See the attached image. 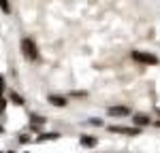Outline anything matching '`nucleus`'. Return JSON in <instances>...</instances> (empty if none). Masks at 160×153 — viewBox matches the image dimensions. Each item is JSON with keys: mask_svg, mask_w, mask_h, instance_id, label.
<instances>
[{"mask_svg": "<svg viewBox=\"0 0 160 153\" xmlns=\"http://www.w3.org/2000/svg\"><path fill=\"white\" fill-rule=\"evenodd\" d=\"M132 60L141 64H148V66H156L158 64V58L154 53H143V51H132Z\"/></svg>", "mask_w": 160, "mask_h": 153, "instance_id": "nucleus-1", "label": "nucleus"}, {"mask_svg": "<svg viewBox=\"0 0 160 153\" xmlns=\"http://www.w3.org/2000/svg\"><path fill=\"white\" fill-rule=\"evenodd\" d=\"M22 51L28 60H38V51H37V45L30 40V38H24L22 40Z\"/></svg>", "mask_w": 160, "mask_h": 153, "instance_id": "nucleus-2", "label": "nucleus"}, {"mask_svg": "<svg viewBox=\"0 0 160 153\" xmlns=\"http://www.w3.org/2000/svg\"><path fill=\"white\" fill-rule=\"evenodd\" d=\"M109 130H111V132H115V134H130V136H137V134L141 132V130H135V128L130 130V128H122V126H111Z\"/></svg>", "mask_w": 160, "mask_h": 153, "instance_id": "nucleus-3", "label": "nucleus"}, {"mask_svg": "<svg viewBox=\"0 0 160 153\" xmlns=\"http://www.w3.org/2000/svg\"><path fill=\"white\" fill-rule=\"evenodd\" d=\"M128 113H130V111H128L126 106H111V109H109L111 117H126Z\"/></svg>", "mask_w": 160, "mask_h": 153, "instance_id": "nucleus-4", "label": "nucleus"}, {"mask_svg": "<svg viewBox=\"0 0 160 153\" xmlns=\"http://www.w3.org/2000/svg\"><path fill=\"white\" fill-rule=\"evenodd\" d=\"M81 145L88 147V149H92V147H96V138L94 136H81Z\"/></svg>", "mask_w": 160, "mask_h": 153, "instance_id": "nucleus-5", "label": "nucleus"}, {"mask_svg": "<svg viewBox=\"0 0 160 153\" xmlns=\"http://www.w3.org/2000/svg\"><path fill=\"white\" fill-rule=\"evenodd\" d=\"M135 123H137V126H148L149 117H148V115H135Z\"/></svg>", "mask_w": 160, "mask_h": 153, "instance_id": "nucleus-6", "label": "nucleus"}, {"mask_svg": "<svg viewBox=\"0 0 160 153\" xmlns=\"http://www.w3.org/2000/svg\"><path fill=\"white\" fill-rule=\"evenodd\" d=\"M49 102L53 106H64V104H66V100H64V98H58V96H49Z\"/></svg>", "mask_w": 160, "mask_h": 153, "instance_id": "nucleus-7", "label": "nucleus"}, {"mask_svg": "<svg viewBox=\"0 0 160 153\" xmlns=\"http://www.w3.org/2000/svg\"><path fill=\"white\" fill-rule=\"evenodd\" d=\"M0 9H2V13H11V7H9V0H0Z\"/></svg>", "mask_w": 160, "mask_h": 153, "instance_id": "nucleus-8", "label": "nucleus"}, {"mask_svg": "<svg viewBox=\"0 0 160 153\" xmlns=\"http://www.w3.org/2000/svg\"><path fill=\"white\" fill-rule=\"evenodd\" d=\"M9 96H11V100L15 102V104H22V102H24V100H22V98H19V94H15V91H11Z\"/></svg>", "mask_w": 160, "mask_h": 153, "instance_id": "nucleus-9", "label": "nucleus"}, {"mask_svg": "<svg viewBox=\"0 0 160 153\" xmlns=\"http://www.w3.org/2000/svg\"><path fill=\"white\" fill-rule=\"evenodd\" d=\"M32 123H45V117H38V115H30Z\"/></svg>", "mask_w": 160, "mask_h": 153, "instance_id": "nucleus-10", "label": "nucleus"}, {"mask_svg": "<svg viewBox=\"0 0 160 153\" xmlns=\"http://www.w3.org/2000/svg\"><path fill=\"white\" fill-rule=\"evenodd\" d=\"M47 138H58V134H38V140H47Z\"/></svg>", "mask_w": 160, "mask_h": 153, "instance_id": "nucleus-11", "label": "nucleus"}, {"mask_svg": "<svg viewBox=\"0 0 160 153\" xmlns=\"http://www.w3.org/2000/svg\"><path fill=\"white\" fill-rule=\"evenodd\" d=\"M71 96H75V98H86L88 94H86V91H73Z\"/></svg>", "mask_w": 160, "mask_h": 153, "instance_id": "nucleus-12", "label": "nucleus"}, {"mask_svg": "<svg viewBox=\"0 0 160 153\" xmlns=\"http://www.w3.org/2000/svg\"><path fill=\"white\" fill-rule=\"evenodd\" d=\"M4 109H7V102H4V98L0 96V113H4Z\"/></svg>", "mask_w": 160, "mask_h": 153, "instance_id": "nucleus-13", "label": "nucleus"}, {"mask_svg": "<svg viewBox=\"0 0 160 153\" xmlns=\"http://www.w3.org/2000/svg\"><path fill=\"white\" fill-rule=\"evenodd\" d=\"M0 132H2V126H0Z\"/></svg>", "mask_w": 160, "mask_h": 153, "instance_id": "nucleus-14", "label": "nucleus"}, {"mask_svg": "<svg viewBox=\"0 0 160 153\" xmlns=\"http://www.w3.org/2000/svg\"><path fill=\"white\" fill-rule=\"evenodd\" d=\"M9 153H13V151H9Z\"/></svg>", "mask_w": 160, "mask_h": 153, "instance_id": "nucleus-15", "label": "nucleus"}]
</instances>
